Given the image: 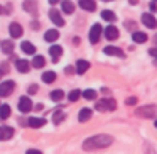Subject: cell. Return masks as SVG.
Masks as SVG:
<instances>
[{
  "label": "cell",
  "instance_id": "1",
  "mask_svg": "<svg viewBox=\"0 0 157 154\" xmlns=\"http://www.w3.org/2000/svg\"><path fill=\"white\" fill-rule=\"evenodd\" d=\"M113 137L109 135H97L92 137H88L83 142V150L85 151H94V150H100V148H106L109 145H112Z\"/></svg>",
  "mask_w": 157,
  "mask_h": 154
},
{
  "label": "cell",
  "instance_id": "2",
  "mask_svg": "<svg viewBox=\"0 0 157 154\" xmlns=\"http://www.w3.org/2000/svg\"><path fill=\"white\" fill-rule=\"evenodd\" d=\"M136 115L140 116V118H151L153 119L157 116V106H153V104L142 106V107L136 109Z\"/></svg>",
  "mask_w": 157,
  "mask_h": 154
},
{
  "label": "cell",
  "instance_id": "3",
  "mask_svg": "<svg viewBox=\"0 0 157 154\" xmlns=\"http://www.w3.org/2000/svg\"><path fill=\"white\" fill-rule=\"evenodd\" d=\"M95 109L100 112H104V110H115L117 109V101L113 98H103L97 101L95 104Z\"/></svg>",
  "mask_w": 157,
  "mask_h": 154
},
{
  "label": "cell",
  "instance_id": "4",
  "mask_svg": "<svg viewBox=\"0 0 157 154\" xmlns=\"http://www.w3.org/2000/svg\"><path fill=\"white\" fill-rule=\"evenodd\" d=\"M14 88H15V82L12 80H6L3 83H0V97H8L14 92Z\"/></svg>",
  "mask_w": 157,
  "mask_h": 154
},
{
  "label": "cell",
  "instance_id": "5",
  "mask_svg": "<svg viewBox=\"0 0 157 154\" xmlns=\"http://www.w3.org/2000/svg\"><path fill=\"white\" fill-rule=\"evenodd\" d=\"M101 33H103V27L100 24H94L89 30V41L91 44H97L100 38H101Z\"/></svg>",
  "mask_w": 157,
  "mask_h": 154
},
{
  "label": "cell",
  "instance_id": "6",
  "mask_svg": "<svg viewBox=\"0 0 157 154\" xmlns=\"http://www.w3.org/2000/svg\"><path fill=\"white\" fill-rule=\"evenodd\" d=\"M32 107H33V104H32V100H30L29 97H21L18 100V110L20 112L27 114V112L32 110Z\"/></svg>",
  "mask_w": 157,
  "mask_h": 154
},
{
  "label": "cell",
  "instance_id": "7",
  "mask_svg": "<svg viewBox=\"0 0 157 154\" xmlns=\"http://www.w3.org/2000/svg\"><path fill=\"white\" fill-rule=\"evenodd\" d=\"M48 15H50V20H52V21H53L56 26H59V27L65 26V21H63V18H62V15L59 14L58 9H50Z\"/></svg>",
  "mask_w": 157,
  "mask_h": 154
},
{
  "label": "cell",
  "instance_id": "8",
  "mask_svg": "<svg viewBox=\"0 0 157 154\" xmlns=\"http://www.w3.org/2000/svg\"><path fill=\"white\" fill-rule=\"evenodd\" d=\"M142 23H144L148 29H156L157 27V20L153 17V14H144V15H142Z\"/></svg>",
  "mask_w": 157,
  "mask_h": 154
},
{
  "label": "cell",
  "instance_id": "9",
  "mask_svg": "<svg viewBox=\"0 0 157 154\" xmlns=\"http://www.w3.org/2000/svg\"><path fill=\"white\" fill-rule=\"evenodd\" d=\"M14 136V129L8 127V125H2L0 127V141H9Z\"/></svg>",
  "mask_w": 157,
  "mask_h": 154
},
{
  "label": "cell",
  "instance_id": "10",
  "mask_svg": "<svg viewBox=\"0 0 157 154\" xmlns=\"http://www.w3.org/2000/svg\"><path fill=\"white\" fill-rule=\"evenodd\" d=\"M23 9H24L26 12H29V14H36V11H38V3H36L35 0H24Z\"/></svg>",
  "mask_w": 157,
  "mask_h": 154
},
{
  "label": "cell",
  "instance_id": "11",
  "mask_svg": "<svg viewBox=\"0 0 157 154\" xmlns=\"http://www.w3.org/2000/svg\"><path fill=\"white\" fill-rule=\"evenodd\" d=\"M9 35L15 39L20 38V37L23 35V27L20 26L18 23H11V24H9Z\"/></svg>",
  "mask_w": 157,
  "mask_h": 154
},
{
  "label": "cell",
  "instance_id": "12",
  "mask_svg": "<svg viewBox=\"0 0 157 154\" xmlns=\"http://www.w3.org/2000/svg\"><path fill=\"white\" fill-rule=\"evenodd\" d=\"M78 6L85 11H89V12H94L97 9V3L94 0H78Z\"/></svg>",
  "mask_w": 157,
  "mask_h": 154
},
{
  "label": "cell",
  "instance_id": "13",
  "mask_svg": "<svg viewBox=\"0 0 157 154\" xmlns=\"http://www.w3.org/2000/svg\"><path fill=\"white\" fill-rule=\"evenodd\" d=\"M104 37L109 39V41H113L119 37V30H118L115 26H107L106 30H104Z\"/></svg>",
  "mask_w": 157,
  "mask_h": 154
},
{
  "label": "cell",
  "instance_id": "14",
  "mask_svg": "<svg viewBox=\"0 0 157 154\" xmlns=\"http://www.w3.org/2000/svg\"><path fill=\"white\" fill-rule=\"evenodd\" d=\"M0 47H2V52H3L5 55H12V52H14V42H12L11 39L2 41V42H0Z\"/></svg>",
  "mask_w": 157,
  "mask_h": 154
},
{
  "label": "cell",
  "instance_id": "15",
  "mask_svg": "<svg viewBox=\"0 0 157 154\" xmlns=\"http://www.w3.org/2000/svg\"><path fill=\"white\" fill-rule=\"evenodd\" d=\"M104 53L109 55V56H119V58H124V52L118 47H113V45H107L104 47Z\"/></svg>",
  "mask_w": 157,
  "mask_h": 154
},
{
  "label": "cell",
  "instance_id": "16",
  "mask_svg": "<svg viewBox=\"0 0 157 154\" xmlns=\"http://www.w3.org/2000/svg\"><path fill=\"white\" fill-rule=\"evenodd\" d=\"M27 125L32 127V129H39V127L45 125V119L44 118H35V116H32V118L27 119Z\"/></svg>",
  "mask_w": 157,
  "mask_h": 154
},
{
  "label": "cell",
  "instance_id": "17",
  "mask_svg": "<svg viewBox=\"0 0 157 154\" xmlns=\"http://www.w3.org/2000/svg\"><path fill=\"white\" fill-rule=\"evenodd\" d=\"M15 67H17V70L20 73H29V70H30V64L26 59H17Z\"/></svg>",
  "mask_w": 157,
  "mask_h": 154
},
{
  "label": "cell",
  "instance_id": "18",
  "mask_svg": "<svg viewBox=\"0 0 157 154\" xmlns=\"http://www.w3.org/2000/svg\"><path fill=\"white\" fill-rule=\"evenodd\" d=\"M89 67H91V64H89L88 60H85V59H80V60H77V64H76L77 74H85V73L89 70Z\"/></svg>",
  "mask_w": 157,
  "mask_h": 154
},
{
  "label": "cell",
  "instance_id": "19",
  "mask_svg": "<svg viewBox=\"0 0 157 154\" xmlns=\"http://www.w3.org/2000/svg\"><path fill=\"white\" fill-rule=\"evenodd\" d=\"M62 52H63V50H62V47H60V45H52V47H50L48 53H50V56L53 58V62H55V64H56V62H58V59L62 56Z\"/></svg>",
  "mask_w": 157,
  "mask_h": 154
},
{
  "label": "cell",
  "instance_id": "20",
  "mask_svg": "<svg viewBox=\"0 0 157 154\" xmlns=\"http://www.w3.org/2000/svg\"><path fill=\"white\" fill-rule=\"evenodd\" d=\"M132 39L137 42V44H144V42H147L148 41V35L145 33V32H133V35H132Z\"/></svg>",
  "mask_w": 157,
  "mask_h": 154
},
{
  "label": "cell",
  "instance_id": "21",
  "mask_svg": "<svg viewBox=\"0 0 157 154\" xmlns=\"http://www.w3.org/2000/svg\"><path fill=\"white\" fill-rule=\"evenodd\" d=\"M21 50H23L26 55H35V52H36L35 45H33L32 42H29V41H23V42H21Z\"/></svg>",
  "mask_w": 157,
  "mask_h": 154
},
{
  "label": "cell",
  "instance_id": "22",
  "mask_svg": "<svg viewBox=\"0 0 157 154\" xmlns=\"http://www.w3.org/2000/svg\"><path fill=\"white\" fill-rule=\"evenodd\" d=\"M91 116H92V110H91L89 107H83V109L78 112V121H80V122H86Z\"/></svg>",
  "mask_w": 157,
  "mask_h": 154
},
{
  "label": "cell",
  "instance_id": "23",
  "mask_svg": "<svg viewBox=\"0 0 157 154\" xmlns=\"http://www.w3.org/2000/svg\"><path fill=\"white\" fill-rule=\"evenodd\" d=\"M58 38H59V32L56 29H50V30H47L45 35H44V39H45L47 42H55Z\"/></svg>",
  "mask_w": 157,
  "mask_h": 154
},
{
  "label": "cell",
  "instance_id": "24",
  "mask_svg": "<svg viewBox=\"0 0 157 154\" xmlns=\"http://www.w3.org/2000/svg\"><path fill=\"white\" fill-rule=\"evenodd\" d=\"M65 118H67L65 112L62 110V107H59L58 110H56V112L53 114V122H55V124L58 125V124H60V122H62V121H63Z\"/></svg>",
  "mask_w": 157,
  "mask_h": 154
},
{
  "label": "cell",
  "instance_id": "25",
  "mask_svg": "<svg viewBox=\"0 0 157 154\" xmlns=\"http://www.w3.org/2000/svg\"><path fill=\"white\" fill-rule=\"evenodd\" d=\"M62 11H63L65 14L71 15V14L74 12V3L70 2V0H63V2H62Z\"/></svg>",
  "mask_w": 157,
  "mask_h": 154
},
{
  "label": "cell",
  "instance_id": "26",
  "mask_svg": "<svg viewBox=\"0 0 157 154\" xmlns=\"http://www.w3.org/2000/svg\"><path fill=\"white\" fill-rule=\"evenodd\" d=\"M42 82H45V83H53L55 80H56V73L55 71H45V73H42Z\"/></svg>",
  "mask_w": 157,
  "mask_h": 154
},
{
  "label": "cell",
  "instance_id": "27",
  "mask_svg": "<svg viewBox=\"0 0 157 154\" xmlns=\"http://www.w3.org/2000/svg\"><path fill=\"white\" fill-rule=\"evenodd\" d=\"M9 116H11V106L9 104H2L0 106V118L8 119Z\"/></svg>",
  "mask_w": 157,
  "mask_h": 154
},
{
  "label": "cell",
  "instance_id": "28",
  "mask_svg": "<svg viewBox=\"0 0 157 154\" xmlns=\"http://www.w3.org/2000/svg\"><path fill=\"white\" fill-rule=\"evenodd\" d=\"M44 65H45V59H44V56H35V58H33V60H32V67H33V68H42V67H44Z\"/></svg>",
  "mask_w": 157,
  "mask_h": 154
},
{
  "label": "cell",
  "instance_id": "29",
  "mask_svg": "<svg viewBox=\"0 0 157 154\" xmlns=\"http://www.w3.org/2000/svg\"><path fill=\"white\" fill-rule=\"evenodd\" d=\"M101 18H104L106 21H110V23H112V21L117 20V15H115L110 9H104V11L101 12Z\"/></svg>",
  "mask_w": 157,
  "mask_h": 154
},
{
  "label": "cell",
  "instance_id": "30",
  "mask_svg": "<svg viewBox=\"0 0 157 154\" xmlns=\"http://www.w3.org/2000/svg\"><path fill=\"white\" fill-rule=\"evenodd\" d=\"M65 97L63 94V91L62 89H56V91H52V94H50V98L53 100V101H60L62 98Z\"/></svg>",
  "mask_w": 157,
  "mask_h": 154
},
{
  "label": "cell",
  "instance_id": "31",
  "mask_svg": "<svg viewBox=\"0 0 157 154\" xmlns=\"http://www.w3.org/2000/svg\"><path fill=\"white\" fill-rule=\"evenodd\" d=\"M82 95L85 97L86 100H95V98H97V92H95L94 89H86Z\"/></svg>",
  "mask_w": 157,
  "mask_h": 154
},
{
  "label": "cell",
  "instance_id": "32",
  "mask_svg": "<svg viewBox=\"0 0 157 154\" xmlns=\"http://www.w3.org/2000/svg\"><path fill=\"white\" fill-rule=\"evenodd\" d=\"M80 95H82L80 91H78V89H74V91H71V92L68 94V100H70L71 103H74V101H77L78 98H80Z\"/></svg>",
  "mask_w": 157,
  "mask_h": 154
},
{
  "label": "cell",
  "instance_id": "33",
  "mask_svg": "<svg viewBox=\"0 0 157 154\" xmlns=\"http://www.w3.org/2000/svg\"><path fill=\"white\" fill-rule=\"evenodd\" d=\"M124 26H125V29H128V30H135V32H136V27H137L136 21H133V20L125 21V23H124Z\"/></svg>",
  "mask_w": 157,
  "mask_h": 154
},
{
  "label": "cell",
  "instance_id": "34",
  "mask_svg": "<svg viewBox=\"0 0 157 154\" xmlns=\"http://www.w3.org/2000/svg\"><path fill=\"white\" fill-rule=\"evenodd\" d=\"M136 103H137L136 97H130V98H127V100H125V104H128V106H133V104H136Z\"/></svg>",
  "mask_w": 157,
  "mask_h": 154
},
{
  "label": "cell",
  "instance_id": "35",
  "mask_svg": "<svg viewBox=\"0 0 157 154\" xmlns=\"http://www.w3.org/2000/svg\"><path fill=\"white\" fill-rule=\"evenodd\" d=\"M27 91H29V94H36L38 92V86L36 85H32V86H29Z\"/></svg>",
  "mask_w": 157,
  "mask_h": 154
},
{
  "label": "cell",
  "instance_id": "36",
  "mask_svg": "<svg viewBox=\"0 0 157 154\" xmlns=\"http://www.w3.org/2000/svg\"><path fill=\"white\" fill-rule=\"evenodd\" d=\"M148 53H150L153 58H157V47L156 48H150V50H148Z\"/></svg>",
  "mask_w": 157,
  "mask_h": 154
},
{
  "label": "cell",
  "instance_id": "37",
  "mask_svg": "<svg viewBox=\"0 0 157 154\" xmlns=\"http://www.w3.org/2000/svg\"><path fill=\"white\" fill-rule=\"evenodd\" d=\"M30 26H32V29H35V30H38L39 29V23L38 21H32V24H30Z\"/></svg>",
  "mask_w": 157,
  "mask_h": 154
},
{
  "label": "cell",
  "instance_id": "38",
  "mask_svg": "<svg viewBox=\"0 0 157 154\" xmlns=\"http://www.w3.org/2000/svg\"><path fill=\"white\" fill-rule=\"evenodd\" d=\"M26 154H42L39 150H27V153Z\"/></svg>",
  "mask_w": 157,
  "mask_h": 154
},
{
  "label": "cell",
  "instance_id": "39",
  "mask_svg": "<svg viewBox=\"0 0 157 154\" xmlns=\"http://www.w3.org/2000/svg\"><path fill=\"white\" fill-rule=\"evenodd\" d=\"M150 9H151V11H156L157 9V3L156 2H151V3H150Z\"/></svg>",
  "mask_w": 157,
  "mask_h": 154
},
{
  "label": "cell",
  "instance_id": "40",
  "mask_svg": "<svg viewBox=\"0 0 157 154\" xmlns=\"http://www.w3.org/2000/svg\"><path fill=\"white\" fill-rule=\"evenodd\" d=\"M65 71H67V74H73V67H67Z\"/></svg>",
  "mask_w": 157,
  "mask_h": 154
},
{
  "label": "cell",
  "instance_id": "41",
  "mask_svg": "<svg viewBox=\"0 0 157 154\" xmlns=\"http://www.w3.org/2000/svg\"><path fill=\"white\" fill-rule=\"evenodd\" d=\"M147 148H148V154H156L154 153V150H153L151 147H147Z\"/></svg>",
  "mask_w": 157,
  "mask_h": 154
},
{
  "label": "cell",
  "instance_id": "42",
  "mask_svg": "<svg viewBox=\"0 0 157 154\" xmlns=\"http://www.w3.org/2000/svg\"><path fill=\"white\" fill-rule=\"evenodd\" d=\"M50 2V5H56V3H59V0H48Z\"/></svg>",
  "mask_w": 157,
  "mask_h": 154
},
{
  "label": "cell",
  "instance_id": "43",
  "mask_svg": "<svg viewBox=\"0 0 157 154\" xmlns=\"http://www.w3.org/2000/svg\"><path fill=\"white\" fill-rule=\"evenodd\" d=\"M35 110H42V104H36V109Z\"/></svg>",
  "mask_w": 157,
  "mask_h": 154
},
{
  "label": "cell",
  "instance_id": "44",
  "mask_svg": "<svg viewBox=\"0 0 157 154\" xmlns=\"http://www.w3.org/2000/svg\"><path fill=\"white\" fill-rule=\"evenodd\" d=\"M0 14H6V12H5V9H3L2 6H0Z\"/></svg>",
  "mask_w": 157,
  "mask_h": 154
},
{
  "label": "cell",
  "instance_id": "45",
  "mask_svg": "<svg viewBox=\"0 0 157 154\" xmlns=\"http://www.w3.org/2000/svg\"><path fill=\"white\" fill-rule=\"evenodd\" d=\"M130 3H132V5H136V3H137V0H130Z\"/></svg>",
  "mask_w": 157,
  "mask_h": 154
},
{
  "label": "cell",
  "instance_id": "46",
  "mask_svg": "<svg viewBox=\"0 0 157 154\" xmlns=\"http://www.w3.org/2000/svg\"><path fill=\"white\" fill-rule=\"evenodd\" d=\"M2 76H3V73H2V71H0V79H2Z\"/></svg>",
  "mask_w": 157,
  "mask_h": 154
},
{
  "label": "cell",
  "instance_id": "47",
  "mask_svg": "<svg viewBox=\"0 0 157 154\" xmlns=\"http://www.w3.org/2000/svg\"><path fill=\"white\" fill-rule=\"evenodd\" d=\"M154 125H156V127H157V119H156V122H154Z\"/></svg>",
  "mask_w": 157,
  "mask_h": 154
},
{
  "label": "cell",
  "instance_id": "48",
  "mask_svg": "<svg viewBox=\"0 0 157 154\" xmlns=\"http://www.w3.org/2000/svg\"><path fill=\"white\" fill-rule=\"evenodd\" d=\"M103 2H112V0H103Z\"/></svg>",
  "mask_w": 157,
  "mask_h": 154
},
{
  "label": "cell",
  "instance_id": "49",
  "mask_svg": "<svg viewBox=\"0 0 157 154\" xmlns=\"http://www.w3.org/2000/svg\"><path fill=\"white\" fill-rule=\"evenodd\" d=\"M154 42H157V37H156V38H154Z\"/></svg>",
  "mask_w": 157,
  "mask_h": 154
},
{
  "label": "cell",
  "instance_id": "50",
  "mask_svg": "<svg viewBox=\"0 0 157 154\" xmlns=\"http://www.w3.org/2000/svg\"><path fill=\"white\" fill-rule=\"evenodd\" d=\"M153 2H156V3H157V0H153Z\"/></svg>",
  "mask_w": 157,
  "mask_h": 154
}]
</instances>
